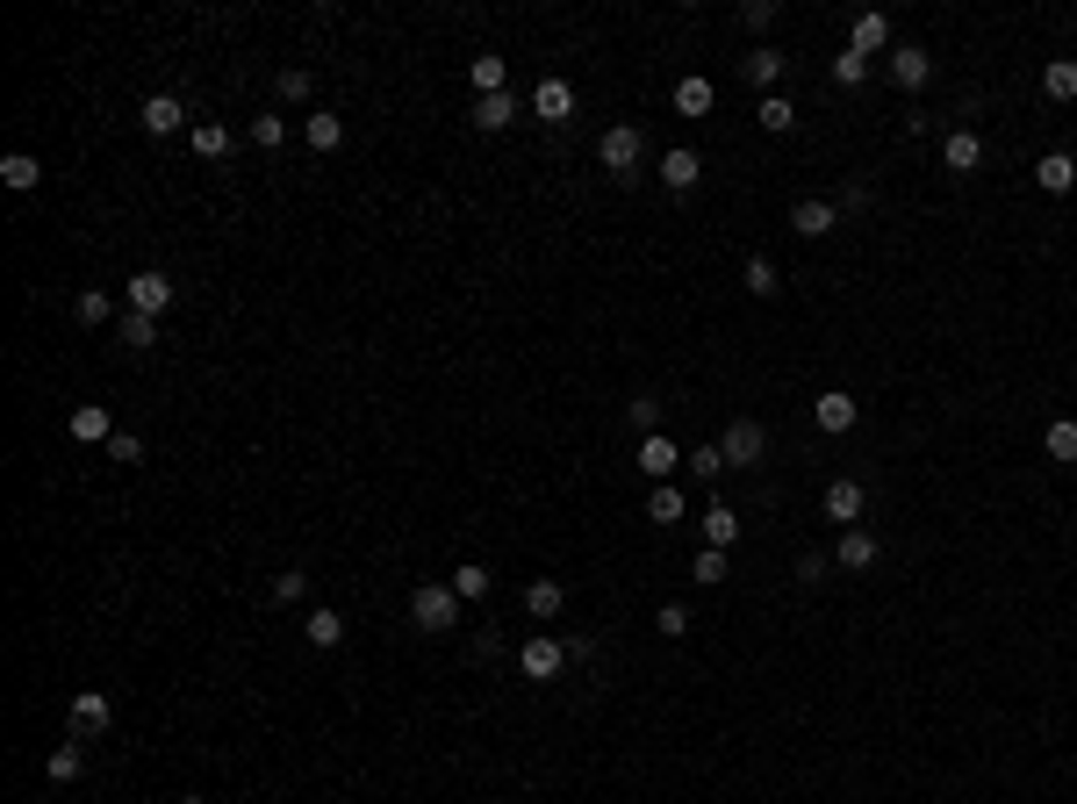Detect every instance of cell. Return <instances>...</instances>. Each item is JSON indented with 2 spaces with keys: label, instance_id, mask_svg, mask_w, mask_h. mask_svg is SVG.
Segmentation results:
<instances>
[{
  "label": "cell",
  "instance_id": "6da1fadb",
  "mask_svg": "<svg viewBox=\"0 0 1077 804\" xmlns=\"http://www.w3.org/2000/svg\"><path fill=\"white\" fill-rule=\"evenodd\" d=\"M597 158H603V172H611L618 188H633L639 166H647V137H639L633 122H611V130L597 137Z\"/></svg>",
  "mask_w": 1077,
  "mask_h": 804
},
{
  "label": "cell",
  "instance_id": "7a4b0ae2",
  "mask_svg": "<svg viewBox=\"0 0 1077 804\" xmlns=\"http://www.w3.org/2000/svg\"><path fill=\"white\" fill-rule=\"evenodd\" d=\"M410 625L417 633H453V625H460V597H453V583L410 589Z\"/></svg>",
  "mask_w": 1077,
  "mask_h": 804
},
{
  "label": "cell",
  "instance_id": "3957f363",
  "mask_svg": "<svg viewBox=\"0 0 1077 804\" xmlns=\"http://www.w3.org/2000/svg\"><path fill=\"white\" fill-rule=\"evenodd\" d=\"M718 453H726V467H762V453H769V431L754 424V417H733V424H726V439H718Z\"/></svg>",
  "mask_w": 1077,
  "mask_h": 804
},
{
  "label": "cell",
  "instance_id": "277c9868",
  "mask_svg": "<svg viewBox=\"0 0 1077 804\" xmlns=\"http://www.w3.org/2000/svg\"><path fill=\"white\" fill-rule=\"evenodd\" d=\"M884 72H890V86H898V94H920V86L934 80V58H926L920 44H890Z\"/></svg>",
  "mask_w": 1077,
  "mask_h": 804
},
{
  "label": "cell",
  "instance_id": "5b68a950",
  "mask_svg": "<svg viewBox=\"0 0 1077 804\" xmlns=\"http://www.w3.org/2000/svg\"><path fill=\"white\" fill-rule=\"evenodd\" d=\"M517 668H525L531 683H553V675H561V668H567V647H561V639H553V633H531L525 647H517Z\"/></svg>",
  "mask_w": 1077,
  "mask_h": 804
},
{
  "label": "cell",
  "instance_id": "8992f818",
  "mask_svg": "<svg viewBox=\"0 0 1077 804\" xmlns=\"http://www.w3.org/2000/svg\"><path fill=\"white\" fill-rule=\"evenodd\" d=\"M122 295H130V309H137V316H166V309H172V280L158 274V266L130 274V288H122Z\"/></svg>",
  "mask_w": 1077,
  "mask_h": 804
},
{
  "label": "cell",
  "instance_id": "52a82bcc",
  "mask_svg": "<svg viewBox=\"0 0 1077 804\" xmlns=\"http://www.w3.org/2000/svg\"><path fill=\"white\" fill-rule=\"evenodd\" d=\"M855 417H862V403H855L848 388H826L819 403H812V424H819V431H834V439H840V431H855Z\"/></svg>",
  "mask_w": 1077,
  "mask_h": 804
},
{
  "label": "cell",
  "instance_id": "ba28073f",
  "mask_svg": "<svg viewBox=\"0 0 1077 804\" xmlns=\"http://www.w3.org/2000/svg\"><path fill=\"white\" fill-rule=\"evenodd\" d=\"M862 511H870V496H862V481H826V517H834L840 531H855Z\"/></svg>",
  "mask_w": 1077,
  "mask_h": 804
},
{
  "label": "cell",
  "instance_id": "9c48e42d",
  "mask_svg": "<svg viewBox=\"0 0 1077 804\" xmlns=\"http://www.w3.org/2000/svg\"><path fill=\"white\" fill-rule=\"evenodd\" d=\"M531 116L561 130V122L575 116V86H567V80H539V86H531Z\"/></svg>",
  "mask_w": 1077,
  "mask_h": 804
},
{
  "label": "cell",
  "instance_id": "30bf717a",
  "mask_svg": "<svg viewBox=\"0 0 1077 804\" xmlns=\"http://www.w3.org/2000/svg\"><path fill=\"white\" fill-rule=\"evenodd\" d=\"M137 122H144V137H172V130H188V101L180 94H152Z\"/></svg>",
  "mask_w": 1077,
  "mask_h": 804
},
{
  "label": "cell",
  "instance_id": "8fae6325",
  "mask_svg": "<svg viewBox=\"0 0 1077 804\" xmlns=\"http://www.w3.org/2000/svg\"><path fill=\"white\" fill-rule=\"evenodd\" d=\"M675 460H690V453H675V439H668V431L639 439V475H654V489H661V481H675Z\"/></svg>",
  "mask_w": 1077,
  "mask_h": 804
},
{
  "label": "cell",
  "instance_id": "7c38bea8",
  "mask_svg": "<svg viewBox=\"0 0 1077 804\" xmlns=\"http://www.w3.org/2000/svg\"><path fill=\"white\" fill-rule=\"evenodd\" d=\"M790 230H798V238H834V230H840V202H819V194L798 202V208H790Z\"/></svg>",
  "mask_w": 1077,
  "mask_h": 804
},
{
  "label": "cell",
  "instance_id": "4fadbf2b",
  "mask_svg": "<svg viewBox=\"0 0 1077 804\" xmlns=\"http://www.w3.org/2000/svg\"><path fill=\"white\" fill-rule=\"evenodd\" d=\"M876 553H884V547H876V531H840V547H834V567H840V575H862V567H876Z\"/></svg>",
  "mask_w": 1077,
  "mask_h": 804
},
{
  "label": "cell",
  "instance_id": "5bb4252c",
  "mask_svg": "<svg viewBox=\"0 0 1077 804\" xmlns=\"http://www.w3.org/2000/svg\"><path fill=\"white\" fill-rule=\"evenodd\" d=\"M941 158H948V172H977V166H984V137L962 122V130H948V137H941Z\"/></svg>",
  "mask_w": 1077,
  "mask_h": 804
},
{
  "label": "cell",
  "instance_id": "9a60e30c",
  "mask_svg": "<svg viewBox=\"0 0 1077 804\" xmlns=\"http://www.w3.org/2000/svg\"><path fill=\"white\" fill-rule=\"evenodd\" d=\"M108 725H116V704L101 689H80L72 697V733H108Z\"/></svg>",
  "mask_w": 1077,
  "mask_h": 804
},
{
  "label": "cell",
  "instance_id": "2e32d148",
  "mask_svg": "<svg viewBox=\"0 0 1077 804\" xmlns=\"http://www.w3.org/2000/svg\"><path fill=\"white\" fill-rule=\"evenodd\" d=\"M697 180H704V158L675 144V152L661 158V188H668V194H690V188H697Z\"/></svg>",
  "mask_w": 1077,
  "mask_h": 804
},
{
  "label": "cell",
  "instance_id": "e0dca14e",
  "mask_svg": "<svg viewBox=\"0 0 1077 804\" xmlns=\"http://www.w3.org/2000/svg\"><path fill=\"white\" fill-rule=\"evenodd\" d=\"M848 51H862V58L884 51V58H890V22L876 15V8H870V15H855V29H848Z\"/></svg>",
  "mask_w": 1077,
  "mask_h": 804
},
{
  "label": "cell",
  "instance_id": "ac0fdd59",
  "mask_svg": "<svg viewBox=\"0 0 1077 804\" xmlns=\"http://www.w3.org/2000/svg\"><path fill=\"white\" fill-rule=\"evenodd\" d=\"M1034 188H1042V194H1070V188H1077V158H1070V152H1042V166H1034Z\"/></svg>",
  "mask_w": 1077,
  "mask_h": 804
},
{
  "label": "cell",
  "instance_id": "d6986e66",
  "mask_svg": "<svg viewBox=\"0 0 1077 804\" xmlns=\"http://www.w3.org/2000/svg\"><path fill=\"white\" fill-rule=\"evenodd\" d=\"M65 431H72L80 445H108V439H116V424H108V410H101V403H80Z\"/></svg>",
  "mask_w": 1077,
  "mask_h": 804
},
{
  "label": "cell",
  "instance_id": "ffe728a7",
  "mask_svg": "<svg viewBox=\"0 0 1077 804\" xmlns=\"http://www.w3.org/2000/svg\"><path fill=\"white\" fill-rule=\"evenodd\" d=\"M704 547H718V553H733V547H740V517H733V503H711V511H704Z\"/></svg>",
  "mask_w": 1077,
  "mask_h": 804
},
{
  "label": "cell",
  "instance_id": "44dd1931",
  "mask_svg": "<svg viewBox=\"0 0 1077 804\" xmlns=\"http://www.w3.org/2000/svg\"><path fill=\"white\" fill-rule=\"evenodd\" d=\"M72 316H80L86 331H101V324H122V316H116V302H108V288H80V295H72Z\"/></svg>",
  "mask_w": 1077,
  "mask_h": 804
},
{
  "label": "cell",
  "instance_id": "7402d4cb",
  "mask_svg": "<svg viewBox=\"0 0 1077 804\" xmlns=\"http://www.w3.org/2000/svg\"><path fill=\"white\" fill-rule=\"evenodd\" d=\"M302 144H309V152H338V144H345V116H331V108H316V116L302 122Z\"/></svg>",
  "mask_w": 1077,
  "mask_h": 804
},
{
  "label": "cell",
  "instance_id": "603a6c76",
  "mask_svg": "<svg viewBox=\"0 0 1077 804\" xmlns=\"http://www.w3.org/2000/svg\"><path fill=\"white\" fill-rule=\"evenodd\" d=\"M302 639H309V647H316V653H331V647H338V639H345V617L331 611V603H324V611H309V617H302Z\"/></svg>",
  "mask_w": 1077,
  "mask_h": 804
},
{
  "label": "cell",
  "instance_id": "cb8c5ba5",
  "mask_svg": "<svg viewBox=\"0 0 1077 804\" xmlns=\"http://www.w3.org/2000/svg\"><path fill=\"white\" fill-rule=\"evenodd\" d=\"M1042 94L1049 101H1077V58H1049L1042 65Z\"/></svg>",
  "mask_w": 1077,
  "mask_h": 804
},
{
  "label": "cell",
  "instance_id": "d4e9b609",
  "mask_svg": "<svg viewBox=\"0 0 1077 804\" xmlns=\"http://www.w3.org/2000/svg\"><path fill=\"white\" fill-rule=\"evenodd\" d=\"M525 611H531V617H561V611H567V589L553 583V575H539V583L525 589Z\"/></svg>",
  "mask_w": 1077,
  "mask_h": 804
},
{
  "label": "cell",
  "instance_id": "484cf974",
  "mask_svg": "<svg viewBox=\"0 0 1077 804\" xmlns=\"http://www.w3.org/2000/svg\"><path fill=\"white\" fill-rule=\"evenodd\" d=\"M711 101H718L711 80H697V72H690V80H675V108H683V116H711Z\"/></svg>",
  "mask_w": 1077,
  "mask_h": 804
},
{
  "label": "cell",
  "instance_id": "4316f807",
  "mask_svg": "<svg viewBox=\"0 0 1077 804\" xmlns=\"http://www.w3.org/2000/svg\"><path fill=\"white\" fill-rule=\"evenodd\" d=\"M188 144H194L202 158H230V152H238V137H230L223 122H194V130H188Z\"/></svg>",
  "mask_w": 1077,
  "mask_h": 804
},
{
  "label": "cell",
  "instance_id": "83f0119b",
  "mask_svg": "<svg viewBox=\"0 0 1077 804\" xmlns=\"http://www.w3.org/2000/svg\"><path fill=\"white\" fill-rule=\"evenodd\" d=\"M1042 445H1049V460H1063V467H1077V417H1056V424L1042 431Z\"/></svg>",
  "mask_w": 1077,
  "mask_h": 804
},
{
  "label": "cell",
  "instance_id": "f1b7e54d",
  "mask_svg": "<svg viewBox=\"0 0 1077 804\" xmlns=\"http://www.w3.org/2000/svg\"><path fill=\"white\" fill-rule=\"evenodd\" d=\"M467 80H475L481 101H489V94H511V72H503V58H475V65H467Z\"/></svg>",
  "mask_w": 1077,
  "mask_h": 804
},
{
  "label": "cell",
  "instance_id": "f546056e",
  "mask_svg": "<svg viewBox=\"0 0 1077 804\" xmlns=\"http://www.w3.org/2000/svg\"><path fill=\"white\" fill-rule=\"evenodd\" d=\"M647 517H654V525H683V489H675V481H661V489H654V496H647Z\"/></svg>",
  "mask_w": 1077,
  "mask_h": 804
},
{
  "label": "cell",
  "instance_id": "4dcf8cb0",
  "mask_svg": "<svg viewBox=\"0 0 1077 804\" xmlns=\"http://www.w3.org/2000/svg\"><path fill=\"white\" fill-rule=\"evenodd\" d=\"M0 180H8V188H15V194H29L36 180H44V166H36L29 152H8V158H0Z\"/></svg>",
  "mask_w": 1077,
  "mask_h": 804
},
{
  "label": "cell",
  "instance_id": "1f68e13d",
  "mask_svg": "<svg viewBox=\"0 0 1077 804\" xmlns=\"http://www.w3.org/2000/svg\"><path fill=\"white\" fill-rule=\"evenodd\" d=\"M740 280H747V295H762V302H769V295L783 288V274H776V259H769V252H754V259H747V274H740Z\"/></svg>",
  "mask_w": 1077,
  "mask_h": 804
},
{
  "label": "cell",
  "instance_id": "d6a6232c",
  "mask_svg": "<svg viewBox=\"0 0 1077 804\" xmlns=\"http://www.w3.org/2000/svg\"><path fill=\"white\" fill-rule=\"evenodd\" d=\"M503 122H517V94H489V101H475V130H503Z\"/></svg>",
  "mask_w": 1077,
  "mask_h": 804
},
{
  "label": "cell",
  "instance_id": "836d02e7",
  "mask_svg": "<svg viewBox=\"0 0 1077 804\" xmlns=\"http://www.w3.org/2000/svg\"><path fill=\"white\" fill-rule=\"evenodd\" d=\"M122 345H130V352H152V338H158V316H137V309H122Z\"/></svg>",
  "mask_w": 1077,
  "mask_h": 804
},
{
  "label": "cell",
  "instance_id": "e575fe53",
  "mask_svg": "<svg viewBox=\"0 0 1077 804\" xmlns=\"http://www.w3.org/2000/svg\"><path fill=\"white\" fill-rule=\"evenodd\" d=\"M762 130H769V137H790V130H798V108H790L783 94H769V101H762Z\"/></svg>",
  "mask_w": 1077,
  "mask_h": 804
},
{
  "label": "cell",
  "instance_id": "d590c367",
  "mask_svg": "<svg viewBox=\"0 0 1077 804\" xmlns=\"http://www.w3.org/2000/svg\"><path fill=\"white\" fill-rule=\"evenodd\" d=\"M625 417H633L639 439H654V431H661V395H633V403H625Z\"/></svg>",
  "mask_w": 1077,
  "mask_h": 804
},
{
  "label": "cell",
  "instance_id": "8d00e7d4",
  "mask_svg": "<svg viewBox=\"0 0 1077 804\" xmlns=\"http://www.w3.org/2000/svg\"><path fill=\"white\" fill-rule=\"evenodd\" d=\"M80 769H86L80 747H51V761H44V776H51V783H80Z\"/></svg>",
  "mask_w": 1077,
  "mask_h": 804
},
{
  "label": "cell",
  "instance_id": "74e56055",
  "mask_svg": "<svg viewBox=\"0 0 1077 804\" xmlns=\"http://www.w3.org/2000/svg\"><path fill=\"white\" fill-rule=\"evenodd\" d=\"M747 80H754V86H776V80H783V51H769V44H762V51H747Z\"/></svg>",
  "mask_w": 1077,
  "mask_h": 804
},
{
  "label": "cell",
  "instance_id": "f35d334b",
  "mask_svg": "<svg viewBox=\"0 0 1077 804\" xmlns=\"http://www.w3.org/2000/svg\"><path fill=\"white\" fill-rule=\"evenodd\" d=\"M453 597H460V603L489 597V567H475V561H467V567H453Z\"/></svg>",
  "mask_w": 1077,
  "mask_h": 804
},
{
  "label": "cell",
  "instance_id": "ab89813d",
  "mask_svg": "<svg viewBox=\"0 0 1077 804\" xmlns=\"http://www.w3.org/2000/svg\"><path fill=\"white\" fill-rule=\"evenodd\" d=\"M252 144L259 152H280V144H288V122L280 116H252Z\"/></svg>",
  "mask_w": 1077,
  "mask_h": 804
},
{
  "label": "cell",
  "instance_id": "60d3db41",
  "mask_svg": "<svg viewBox=\"0 0 1077 804\" xmlns=\"http://www.w3.org/2000/svg\"><path fill=\"white\" fill-rule=\"evenodd\" d=\"M690 575H697L704 589H718V583H726V553H718V547H704L697 561H690Z\"/></svg>",
  "mask_w": 1077,
  "mask_h": 804
},
{
  "label": "cell",
  "instance_id": "b9f144b4",
  "mask_svg": "<svg viewBox=\"0 0 1077 804\" xmlns=\"http://www.w3.org/2000/svg\"><path fill=\"white\" fill-rule=\"evenodd\" d=\"M862 80H870V58H862V51H840L834 58V86H862Z\"/></svg>",
  "mask_w": 1077,
  "mask_h": 804
},
{
  "label": "cell",
  "instance_id": "7bdbcfd3",
  "mask_svg": "<svg viewBox=\"0 0 1077 804\" xmlns=\"http://www.w3.org/2000/svg\"><path fill=\"white\" fill-rule=\"evenodd\" d=\"M108 460H116V467H137L144 460V439H137V431H116V439H108Z\"/></svg>",
  "mask_w": 1077,
  "mask_h": 804
},
{
  "label": "cell",
  "instance_id": "ee69618b",
  "mask_svg": "<svg viewBox=\"0 0 1077 804\" xmlns=\"http://www.w3.org/2000/svg\"><path fill=\"white\" fill-rule=\"evenodd\" d=\"M690 475H697V481H718V475H726V453H718V445H697V453H690Z\"/></svg>",
  "mask_w": 1077,
  "mask_h": 804
},
{
  "label": "cell",
  "instance_id": "f6af8a7d",
  "mask_svg": "<svg viewBox=\"0 0 1077 804\" xmlns=\"http://www.w3.org/2000/svg\"><path fill=\"white\" fill-rule=\"evenodd\" d=\"M309 94H316V80H309L302 65H288V72H280V101H309Z\"/></svg>",
  "mask_w": 1077,
  "mask_h": 804
},
{
  "label": "cell",
  "instance_id": "bcb514c9",
  "mask_svg": "<svg viewBox=\"0 0 1077 804\" xmlns=\"http://www.w3.org/2000/svg\"><path fill=\"white\" fill-rule=\"evenodd\" d=\"M302 589H309V575H302V567H288V575H274V603H295Z\"/></svg>",
  "mask_w": 1077,
  "mask_h": 804
},
{
  "label": "cell",
  "instance_id": "7dc6e473",
  "mask_svg": "<svg viewBox=\"0 0 1077 804\" xmlns=\"http://www.w3.org/2000/svg\"><path fill=\"white\" fill-rule=\"evenodd\" d=\"M654 625H661L668 639H683V633H690V611H683V603H661V617H654Z\"/></svg>",
  "mask_w": 1077,
  "mask_h": 804
},
{
  "label": "cell",
  "instance_id": "c3c4849f",
  "mask_svg": "<svg viewBox=\"0 0 1077 804\" xmlns=\"http://www.w3.org/2000/svg\"><path fill=\"white\" fill-rule=\"evenodd\" d=\"M740 15H747V29H769V22H776V0H747Z\"/></svg>",
  "mask_w": 1077,
  "mask_h": 804
},
{
  "label": "cell",
  "instance_id": "681fc988",
  "mask_svg": "<svg viewBox=\"0 0 1077 804\" xmlns=\"http://www.w3.org/2000/svg\"><path fill=\"white\" fill-rule=\"evenodd\" d=\"M826 567H834L826 553H804V561H798V583H826Z\"/></svg>",
  "mask_w": 1077,
  "mask_h": 804
},
{
  "label": "cell",
  "instance_id": "f907efd6",
  "mask_svg": "<svg viewBox=\"0 0 1077 804\" xmlns=\"http://www.w3.org/2000/svg\"><path fill=\"white\" fill-rule=\"evenodd\" d=\"M172 804H208V797H172Z\"/></svg>",
  "mask_w": 1077,
  "mask_h": 804
}]
</instances>
